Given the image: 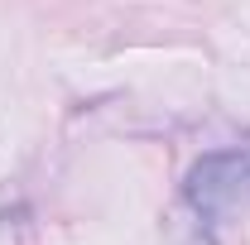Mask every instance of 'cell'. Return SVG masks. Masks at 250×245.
I'll return each mask as SVG.
<instances>
[{
    "label": "cell",
    "instance_id": "1",
    "mask_svg": "<svg viewBox=\"0 0 250 245\" xmlns=\"http://www.w3.org/2000/svg\"><path fill=\"white\" fill-rule=\"evenodd\" d=\"M183 197L202 216H221V212H231V207H241V202H250V144L246 149L236 144V149L202 154L188 168Z\"/></svg>",
    "mask_w": 250,
    "mask_h": 245
}]
</instances>
